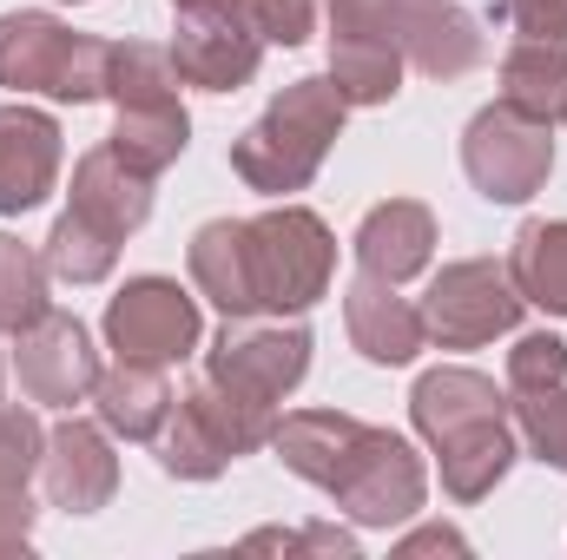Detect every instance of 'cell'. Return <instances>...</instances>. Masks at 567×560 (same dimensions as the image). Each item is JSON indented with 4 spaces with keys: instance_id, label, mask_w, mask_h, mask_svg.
Returning <instances> with one entry per match:
<instances>
[{
    "instance_id": "52a82bcc",
    "label": "cell",
    "mask_w": 567,
    "mask_h": 560,
    "mask_svg": "<svg viewBox=\"0 0 567 560\" xmlns=\"http://www.w3.org/2000/svg\"><path fill=\"white\" fill-rule=\"evenodd\" d=\"M271 435H278V409L238 403V396H225L218 383L198 376V383L172 403V416L152 435V448H158V468H165L172 481H218L238 455L271 448Z\"/></svg>"
},
{
    "instance_id": "5bb4252c",
    "label": "cell",
    "mask_w": 567,
    "mask_h": 560,
    "mask_svg": "<svg viewBox=\"0 0 567 560\" xmlns=\"http://www.w3.org/2000/svg\"><path fill=\"white\" fill-rule=\"evenodd\" d=\"M40 488L53 508L66 515H100L120 495V455L106 442V422L66 416L60 428H47V462H40Z\"/></svg>"
},
{
    "instance_id": "d4e9b609",
    "label": "cell",
    "mask_w": 567,
    "mask_h": 560,
    "mask_svg": "<svg viewBox=\"0 0 567 560\" xmlns=\"http://www.w3.org/2000/svg\"><path fill=\"white\" fill-rule=\"evenodd\" d=\"M47 258L33 245H20L13 231H0V336H20L27 323H40L47 303Z\"/></svg>"
},
{
    "instance_id": "7c38bea8",
    "label": "cell",
    "mask_w": 567,
    "mask_h": 560,
    "mask_svg": "<svg viewBox=\"0 0 567 560\" xmlns=\"http://www.w3.org/2000/svg\"><path fill=\"white\" fill-rule=\"evenodd\" d=\"M205 336L198 297L178 278H126V290L106 303V350L120 363H185Z\"/></svg>"
},
{
    "instance_id": "2e32d148",
    "label": "cell",
    "mask_w": 567,
    "mask_h": 560,
    "mask_svg": "<svg viewBox=\"0 0 567 560\" xmlns=\"http://www.w3.org/2000/svg\"><path fill=\"white\" fill-rule=\"evenodd\" d=\"M390 40L429 80H462L482 66V27L455 0H390Z\"/></svg>"
},
{
    "instance_id": "3957f363",
    "label": "cell",
    "mask_w": 567,
    "mask_h": 560,
    "mask_svg": "<svg viewBox=\"0 0 567 560\" xmlns=\"http://www.w3.org/2000/svg\"><path fill=\"white\" fill-rule=\"evenodd\" d=\"M343 113H350V100L337 93L330 73L290 80L278 100L231 139V172H238L251 191H265V198L303 191V185L323 172L337 133H343Z\"/></svg>"
},
{
    "instance_id": "836d02e7",
    "label": "cell",
    "mask_w": 567,
    "mask_h": 560,
    "mask_svg": "<svg viewBox=\"0 0 567 560\" xmlns=\"http://www.w3.org/2000/svg\"><path fill=\"white\" fill-rule=\"evenodd\" d=\"M435 548H449V554H468V541H462L455 528H416L410 541H396V554H435Z\"/></svg>"
},
{
    "instance_id": "5b68a950",
    "label": "cell",
    "mask_w": 567,
    "mask_h": 560,
    "mask_svg": "<svg viewBox=\"0 0 567 560\" xmlns=\"http://www.w3.org/2000/svg\"><path fill=\"white\" fill-rule=\"evenodd\" d=\"M106 66H113V40L73 33L53 13H0V86L13 93H47L60 106H93L106 100Z\"/></svg>"
},
{
    "instance_id": "8992f818",
    "label": "cell",
    "mask_w": 567,
    "mask_h": 560,
    "mask_svg": "<svg viewBox=\"0 0 567 560\" xmlns=\"http://www.w3.org/2000/svg\"><path fill=\"white\" fill-rule=\"evenodd\" d=\"M245 251H251V290L258 317H303L317 297H330L337 278V238L310 205H271L245 218Z\"/></svg>"
},
{
    "instance_id": "603a6c76",
    "label": "cell",
    "mask_w": 567,
    "mask_h": 560,
    "mask_svg": "<svg viewBox=\"0 0 567 560\" xmlns=\"http://www.w3.org/2000/svg\"><path fill=\"white\" fill-rule=\"evenodd\" d=\"M508 278L515 290L548 310V317H567V218H528L508 245Z\"/></svg>"
},
{
    "instance_id": "44dd1931",
    "label": "cell",
    "mask_w": 567,
    "mask_h": 560,
    "mask_svg": "<svg viewBox=\"0 0 567 560\" xmlns=\"http://www.w3.org/2000/svg\"><path fill=\"white\" fill-rule=\"evenodd\" d=\"M403 46L370 27H330V80L350 106H390L403 93Z\"/></svg>"
},
{
    "instance_id": "d6a6232c",
    "label": "cell",
    "mask_w": 567,
    "mask_h": 560,
    "mask_svg": "<svg viewBox=\"0 0 567 560\" xmlns=\"http://www.w3.org/2000/svg\"><path fill=\"white\" fill-rule=\"evenodd\" d=\"M33 541V508L27 495H0V554H27Z\"/></svg>"
},
{
    "instance_id": "4dcf8cb0",
    "label": "cell",
    "mask_w": 567,
    "mask_h": 560,
    "mask_svg": "<svg viewBox=\"0 0 567 560\" xmlns=\"http://www.w3.org/2000/svg\"><path fill=\"white\" fill-rule=\"evenodd\" d=\"M251 554H323V560H357V535L343 528H258L245 535Z\"/></svg>"
},
{
    "instance_id": "6da1fadb",
    "label": "cell",
    "mask_w": 567,
    "mask_h": 560,
    "mask_svg": "<svg viewBox=\"0 0 567 560\" xmlns=\"http://www.w3.org/2000/svg\"><path fill=\"white\" fill-rule=\"evenodd\" d=\"M271 448H278V462L297 481L323 488L357 528H403V521L423 515V501H429L423 455L396 428L357 422V416H343V409L278 416Z\"/></svg>"
},
{
    "instance_id": "cb8c5ba5",
    "label": "cell",
    "mask_w": 567,
    "mask_h": 560,
    "mask_svg": "<svg viewBox=\"0 0 567 560\" xmlns=\"http://www.w3.org/2000/svg\"><path fill=\"white\" fill-rule=\"evenodd\" d=\"M502 100L548 120V126H567V46L515 40L502 53Z\"/></svg>"
},
{
    "instance_id": "d6986e66",
    "label": "cell",
    "mask_w": 567,
    "mask_h": 560,
    "mask_svg": "<svg viewBox=\"0 0 567 560\" xmlns=\"http://www.w3.org/2000/svg\"><path fill=\"white\" fill-rule=\"evenodd\" d=\"M357 265L370 271V278L383 283H410L416 271H429V258H435V211L416 205V198H390V205H377L363 225H357Z\"/></svg>"
},
{
    "instance_id": "ac0fdd59",
    "label": "cell",
    "mask_w": 567,
    "mask_h": 560,
    "mask_svg": "<svg viewBox=\"0 0 567 560\" xmlns=\"http://www.w3.org/2000/svg\"><path fill=\"white\" fill-rule=\"evenodd\" d=\"M66 211L86 218L93 231H106L113 245H126L145 218H152V178H145L140 165H126L113 145H93V152L73 165Z\"/></svg>"
},
{
    "instance_id": "4fadbf2b",
    "label": "cell",
    "mask_w": 567,
    "mask_h": 560,
    "mask_svg": "<svg viewBox=\"0 0 567 560\" xmlns=\"http://www.w3.org/2000/svg\"><path fill=\"white\" fill-rule=\"evenodd\" d=\"M13 376H20L27 403H40V409H73V403H93L100 350H93V336H86L80 317L47 310L40 323H27V330L13 336Z\"/></svg>"
},
{
    "instance_id": "8fae6325",
    "label": "cell",
    "mask_w": 567,
    "mask_h": 560,
    "mask_svg": "<svg viewBox=\"0 0 567 560\" xmlns=\"http://www.w3.org/2000/svg\"><path fill=\"white\" fill-rule=\"evenodd\" d=\"M423 310V330L435 350H482L495 336H515L528 297L515 290L508 265L495 258H455L429 278V297L416 303Z\"/></svg>"
},
{
    "instance_id": "1f68e13d",
    "label": "cell",
    "mask_w": 567,
    "mask_h": 560,
    "mask_svg": "<svg viewBox=\"0 0 567 560\" xmlns=\"http://www.w3.org/2000/svg\"><path fill=\"white\" fill-rule=\"evenodd\" d=\"M258 27L271 46H303L317 33V0H258Z\"/></svg>"
},
{
    "instance_id": "9c48e42d",
    "label": "cell",
    "mask_w": 567,
    "mask_h": 560,
    "mask_svg": "<svg viewBox=\"0 0 567 560\" xmlns=\"http://www.w3.org/2000/svg\"><path fill=\"white\" fill-rule=\"evenodd\" d=\"M310 376V330L284 317H225V330L205 350V383H218L238 403L278 409L284 396Z\"/></svg>"
},
{
    "instance_id": "f1b7e54d",
    "label": "cell",
    "mask_w": 567,
    "mask_h": 560,
    "mask_svg": "<svg viewBox=\"0 0 567 560\" xmlns=\"http://www.w3.org/2000/svg\"><path fill=\"white\" fill-rule=\"evenodd\" d=\"M548 383H567V343L555 330L515 336V350H508V396L515 390H548Z\"/></svg>"
},
{
    "instance_id": "9a60e30c",
    "label": "cell",
    "mask_w": 567,
    "mask_h": 560,
    "mask_svg": "<svg viewBox=\"0 0 567 560\" xmlns=\"http://www.w3.org/2000/svg\"><path fill=\"white\" fill-rule=\"evenodd\" d=\"M60 158H66V145H60L53 113H40L27 100L0 106V218L47 205L60 185Z\"/></svg>"
},
{
    "instance_id": "30bf717a",
    "label": "cell",
    "mask_w": 567,
    "mask_h": 560,
    "mask_svg": "<svg viewBox=\"0 0 567 560\" xmlns=\"http://www.w3.org/2000/svg\"><path fill=\"white\" fill-rule=\"evenodd\" d=\"M462 172L488 205H528L555 172V126L495 100L462 133Z\"/></svg>"
},
{
    "instance_id": "ba28073f",
    "label": "cell",
    "mask_w": 567,
    "mask_h": 560,
    "mask_svg": "<svg viewBox=\"0 0 567 560\" xmlns=\"http://www.w3.org/2000/svg\"><path fill=\"white\" fill-rule=\"evenodd\" d=\"M165 7H172V60L185 73V86H198V93L251 86V73L271 46L258 27V0H165Z\"/></svg>"
},
{
    "instance_id": "f546056e",
    "label": "cell",
    "mask_w": 567,
    "mask_h": 560,
    "mask_svg": "<svg viewBox=\"0 0 567 560\" xmlns=\"http://www.w3.org/2000/svg\"><path fill=\"white\" fill-rule=\"evenodd\" d=\"M495 27H508V40H535V46H567V0H495L488 13Z\"/></svg>"
},
{
    "instance_id": "7402d4cb",
    "label": "cell",
    "mask_w": 567,
    "mask_h": 560,
    "mask_svg": "<svg viewBox=\"0 0 567 560\" xmlns=\"http://www.w3.org/2000/svg\"><path fill=\"white\" fill-rule=\"evenodd\" d=\"M172 403L178 396H172L158 363H113L93 383V409L106 422V435H126V442H152L172 416Z\"/></svg>"
},
{
    "instance_id": "e575fe53",
    "label": "cell",
    "mask_w": 567,
    "mask_h": 560,
    "mask_svg": "<svg viewBox=\"0 0 567 560\" xmlns=\"http://www.w3.org/2000/svg\"><path fill=\"white\" fill-rule=\"evenodd\" d=\"M0 403H7V356H0Z\"/></svg>"
},
{
    "instance_id": "e0dca14e",
    "label": "cell",
    "mask_w": 567,
    "mask_h": 560,
    "mask_svg": "<svg viewBox=\"0 0 567 560\" xmlns=\"http://www.w3.org/2000/svg\"><path fill=\"white\" fill-rule=\"evenodd\" d=\"M343 330L357 343L363 363H383V370H403L429 350V330H423V310L410 297H396V283L383 278H363L343 290Z\"/></svg>"
},
{
    "instance_id": "277c9868",
    "label": "cell",
    "mask_w": 567,
    "mask_h": 560,
    "mask_svg": "<svg viewBox=\"0 0 567 560\" xmlns=\"http://www.w3.org/2000/svg\"><path fill=\"white\" fill-rule=\"evenodd\" d=\"M178 86H185V73H178L172 46L113 40V66H106L113 133H106V145L126 165H140L145 178H158L165 165H178V152L192 145V113H185Z\"/></svg>"
},
{
    "instance_id": "ffe728a7",
    "label": "cell",
    "mask_w": 567,
    "mask_h": 560,
    "mask_svg": "<svg viewBox=\"0 0 567 560\" xmlns=\"http://www.w3.org/2000/svg\"><path fill=\"white\" fill-rule=\"evenodd\" d=\"M192 290L205 303H218L225 317H258V290H251V251H245V218H212L192 231Z\"/></svg>"
},
{
    "instance_id": "484cf974",
    "label": "cell",
    "mask_w": 567,
    "mask_h": 560,
    "mask_svg": "<svg viewBox=\"0 0 567 560\" xmlns=\"http://www.w3.org/2000/svg\"><path fill=\"white\" fill-rule=\"evenodd\" d=\"M40 258H47V271H53L60 283H73V290H80V283H106V278H113L120 245H113L106 231H93L86 218L60 211V225L47 231V251H40Z\"/></svg>"
},
{
    "instance_id": "83f0119b",
    "label": "cell",
    "mask_w": 567,
    "mask_h": 560,
    "mask_svg": "<svg viewBox=\"0 0 567 560\" xmlns=\"http://www.w3.org/2000/svg\"><path fill=\"white\" fill-rule=\"evenodd\" d=\"M47 462V428L33 409L0 403V495H27V481Z\"/></svg>"
},
{
    "instance_id": "4316f807",
    "label": "cell",
    "mask_w": 567,
    "mask_h": 560,
    "mask_svg": "<svg viewBox=\"0 0 567 560\" xmlns=\"http://www.w3.org/2000/svg\"><path fill=\"white\" fill-rule=\"evenodd\" d=\"M515 409V435L535 462H548L555 475H567V383H548V390H515L508 396Z\"/></svg>"
},
{
    "instance_id": "7a4b0ae2",
    "label": "cell",
    "mask_w": 567,
    "mask_h": 560,
    "mask_svg": "<svg viewBox=\"0 0 567 560\" xmlns=\"http://www.w3.org/2000/svg\"><path fill=\"white\" fill-rule=\"evenodd\" d=\"M410 416L416 435L429 442V455L442 462V488L449 501H482L502 488V475L515 468L522 455V435H515V409H508V390H495L482 370H429L410 390Z\"/></svg>"
},
{
    "instance_id": "d590c367",
    "label": "cell",
    "mask_w": 567,
    "mask_h": 560,
    "mask_svg": "<svg viewBox=\"0 0 567 560\" xmlns=\"http://www.w3.org/2000/svg\"><path fill=\"white\" fill-rule=\"evenodd\" d=\"M66 7H80V0H66Z\"/></svg>"
}]
</instances>
